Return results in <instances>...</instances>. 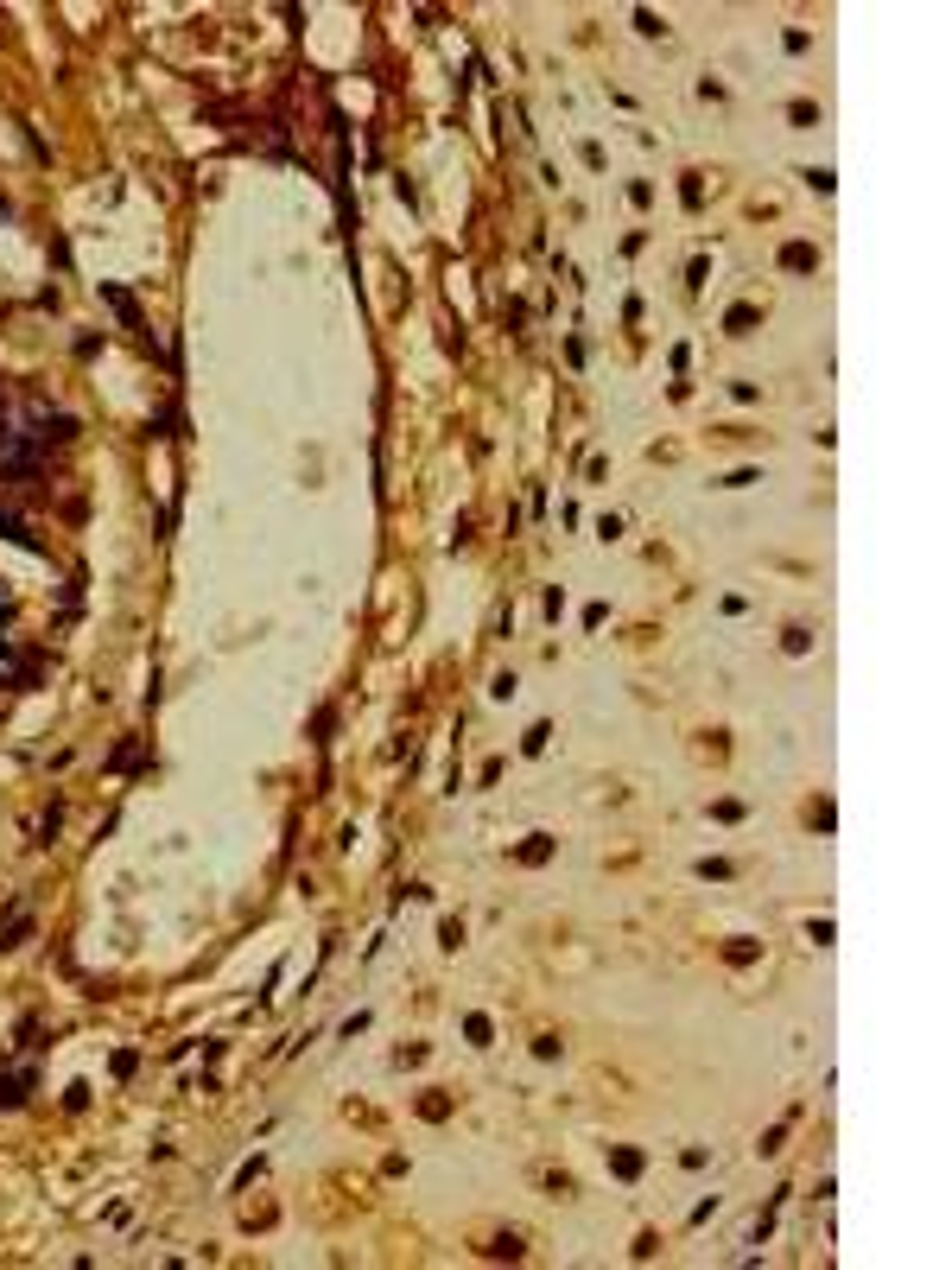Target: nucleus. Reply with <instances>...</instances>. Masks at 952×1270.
Returning <instances> with one entry per match:
<instances>
[{
  "label": "nucleus",
  "instance_id": "f257e3e1",
  "mask_svg": "<svg viewBox=\"0 0 952 1270\" xmlns=\"http://www.w3.org/2000/svg\"><path fill=\"white\" fill-rule=\"evenodd\" d=\"M32 439L38 445H71L76 420H71V413H52V406H32Z\"/></svg>",
  "mask_w": 952,
  "mask_h": 1270
},
{
  "label": "nucleus",
  "instance_id": "f03ea898",
  "mask_svg": "<svg viewBox=\"0 0 952 1270\" xmlns=\"http://www.w3.org/2000/svg\"><path fill=\"white\" fill-rule=\"evenodd\" d=\"M0 540H13V547H19V553H45V540H38V534H32V528H26V521H19V515H7V509H0Z\"/></svg>",
  "mask_w": 952,
  "mask_h": 1270
},
{
  "label": "nucleus",
  "instance_id": "7ed1b4c3",
  "mask_svg": "<svg viewBox=\"0 0 952 1270\" xmlns=\"http://www.w3.org/2000/svg\"><path fill=\"white\" fill-rule=\"evenodd\" d=\"M32 1086H38V1074H32V1067H26V1074H19V1080H13V1074H0V1111H19V1106H26V1093H32Z\"/></svg>",
  "mask_w": 952,
  "mask_h": 1270
},
{
  "label": "nucleus",
  "instance_id": "20e7f679",
  "mask_svg": "<svg viewBox=\"0 0 952 1270\" xmlns=\"http://www.w3.org/2000/svg\"><path fill=\"white\" fill-rule=\"evenodd\" d=\"M102 299L115 305V312H121V324H127V331H146V318H141V305H134V293H121V286H108V280H102Z\"/></svg>",
  "mask_w": 952,
  "mask_h": 1270
},
{
  "label": "nucleus",
  "instance_id": "39448f33",
  "mask_svg": "<svg viewBox=\"0 0 952 1270\" xmlns=\"http://www.w3.org/2000/svg\"><path fill=\"white\" fill-rule=\"evenodd\" d=\"M26 934H32V915H26V902H13V915H7V928H0V952H13Z\"/></svg>",
  "mask_w": 952,
  "mask_h": 1270
},
{
  "label": "nucleus",
  "instance_id": "423d86ee",
  "mask_svg": "<svg viewBox=\"0 0 952 1270\" xmlns=\"http://www.w3.org/2000/svg\"><path fill=\"white\" fill-rule=\"evenodd\" d=\"M781 267H788V274H812L819 254H812V242H788V248H781Z\"/></svg>",
  "mask_w": 952,
  "mask_h": 1270
},
{
  "label": "nucleus",
  "instance_id": "0eeeda50",
  "mask_svg": "<svg viewBox=\"0 0 952 1270\" xmlns=\"http://www.w3.org/2000/svg\"><path fill=\"white\" fill-rule=\"evenodd\" d=\"M724 324H730V337H743L749 324H756V305H730V312H724Z\"/></svg>",
  "mask_w": 952,
  "mask_h": 1270
},
{
  "label": "nucleus",
  "instance_id": "6e6552de",
  "mask_svg": "<svg viewBox=\"0 0 952 1270\" xmlns=\"http://www.w3.org/2000/svg\"><path fill=\"white\" fill-rule=\"evenodd\" d=\"M610 1169H617L622 1182H635V1175H641V1156H635V1150H617V1156H610Z\"/></svg>",
  "mask_w": 952,
  "mask_h": 1270
},
{
  "label": "nucleus",
  "instance_id": "1a4fd4ad",
  "mask_svg": "<svg viewBox=\"0 0 952 1270\" xmlns=\"http://www.w3.org/2000/svg\"><path fill=\"white\" fill-rule=\"evenodd\" d=\"M464 1036H470L476 1048H489V1036H495V1029H489V1017H464Z\"/></svg>",
  "mask_w": 952,
  "mask_h": 1270
},
{
  "label": "nucleus",
  "instance_id": "9d476101",
  "mask_svg": "<svg viewBox=\"0 0 952 1270\" xmlns=\"http://www.w3.org/2000/svg\"><path fill=\"white\" fill-rule=\"evenodd\" d=\"M57 826H64V807H52L45 820H38V845H52V839H57Z\"/></svg>",
  "mask_w": 952,
  "mask_h": 1270
},
{
  "label": "nucleus",
  "instance_id": "9b49d317",
  "mask_svg": "<svg viewBox=\"0 0 952 1270\" xmlns=\"http://www.w3.org/2000/svg\"><path fill=\"white\" fill-rule=\"evenodd\" d=\"M552 858V839H533V845H521V865H547Z\"/></svg>",
  "mask_w": 952,
  "mask_h": 1270
},
{
  "label": "nucleus",
  "instance_id": "f8f14e48",
  "mask_svg": "<svg viewBox=\"0 0 952 1270\" xmlns=\"http://www.w3.org/2000/svg\"><path fill=\"white\" fill-rule=\"evenodd\" d=\"M680 204H686V210H699V204H705V185H699V178H686V185H680Z\"/></svg>",
  "mask_w": 952,
  "mask_h": 1270
},
{
  "label": "nucleus",
  "instance_id": "ddd939ff",
  "mask_svg": "<svg viewBox=\"0 0 952 1270\" xmlns=\"http://www.w3.org/2000/svg\"><path fill=\"white\" fill-rule=\"evenodd\" d=\"M547 737H552V731H547V724H533V731H528V737H521V750H528V756H540V750H547Z\"/></svg>",
  "mask_w": 952,
  "mask_h": 1270
},
{
  "label": "nucleus",
  "instance_id": "4468645a",
  "mask_svg": "<svg viewBox=\"0 0 952 1270\" xmlns=\"http://www.w3.org/2000/svg\"><path fill=\"white\" fill-rule=\"evenodd\" d=\"M489 1252H495V1258H521V1252H528V1245H521V1238H514V1233H502V1238H495V1245H489Z\"/></svg>",
  "mask_w": 952,
  "mask_h": 1270
},
{
  "label": "nucleus",
  "instance_id": "2eb2a0df",
  "mask_svg": "<svg viewBox=\"0 0 952 1270\" xmlns=\"http://www.w3.org/2000/svg\"><path fill=\"white\" fill-rule=\"evenodd\" d=\"M0 661H13V642H7V635H0Z\"/></svg>",
  "mask_w": 952,
  "mask_h": 1270
},
{
  "label": "nucleus",
  "instance_id": "dca6fc26",
  "mask_svg": "<svg viewBox=\"0 0 952 1270\" xmlns=\"http://www.w3.org/2000/svg\"><path fill=\"white\" fill-rule=\"evenodd\" d=\"M7 617H13V603H7V598H0V623H7Z\"/></svg>",
  "mask_w": 952,
  "mask_h": 1270
}]
</instances>
